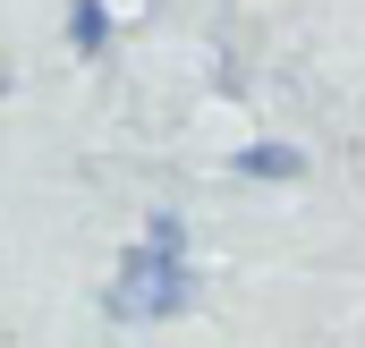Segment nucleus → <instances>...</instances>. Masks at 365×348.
Returning a JSON list of instances; mask_svg holds the SVG:
<instances>
[{"label": "nucleus", "mask_w": 365, "mask_h": 348, "mask_svg": "<svg viewBox=\"0 0 365 348\" xmlns=\"http://www.w3.org/2000/svg\"><path fill=\"white\" fill-rule=\"evenodd\" d=\"M195 306V272H187V230L179 213H153L145 230H136V247L119 255L110 272V289H102V314H119V323H170Z\"/></svg>", "instance_id": "obj_1"}, {"label": "nucleus", "mask_w": 365, "mask_h": 348, "mask_svg": "<svg viewBox=\"0 0 365 348\" xmlns=\"http://www.w3.org/2000/svg\"><path fill=\"white\" fill-rule=\"evenodd\" d=\"M102 43H110V9H102V0H68V51L93 60Z\"/></svg>", "instance_id": "obj_2"}, {"label": "nucleus", "mask_w": 365, "mask_h": 348, "mask_svg": "<svg viewBox=\"0 0 365 348\" xmlns=\"http://www.w3.org/2000/svg\"><path fill=\"white\" fill-rule=\"evenodd\" d=\"M230 170H238V178H297V170H306V153H297V145H247Z\"/></svg>", "instance_id": "obj_3"}]
</instances>
